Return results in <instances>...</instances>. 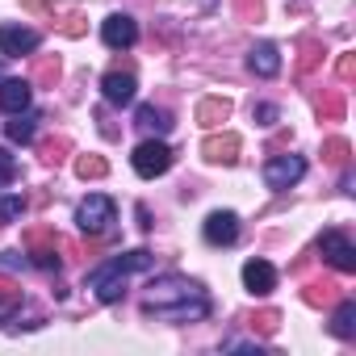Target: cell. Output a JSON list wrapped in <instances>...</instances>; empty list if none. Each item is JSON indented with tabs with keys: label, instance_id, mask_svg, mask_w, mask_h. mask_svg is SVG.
I'll use <instances>...</instances> for the list:
<instances>
[{
	"label": "cell",
	"instance_id": "7402d4cb",
	"mask_svg": "<svg viewBox=\"0 0 356 356\" xmlns=\"http://www.w3.org/2000/svg\"><path fill=\"white\" fill-rule=\"evenodd\" d=\"M76 172H80V176H105V159H80Z\"/></svg>",
	"mask_w": 356,
	"mask_h": 356
},
{
	"label": "cell",
	"instance_id": "277c9868",
	"mask_svg": "<svg viewBox=\"0 0 356 356\" xmlns=\"http://www.w3.org/2000/svg\"><path fill=\"white\" fill-rule=\"evenodd\" d=\"M130 163H134V172L143 176V181H155V176H163V172L172 168V147L159 143V138H147V143L134 147Z\"/></svg>",
	"mask_w": 356,
	"mask_h": 356
},
{
	"label": "cell",
	"instance_id": "7a4b0ae2",
	"mask_svg": "<svg viewBox=\"0 0 356 356\" xmlns=\"http://www.w3.org/2000/svg\"><path fill=\"white\" fill-rule=\"evenodd\" d=\"M155 264V256L147 252V248H134V252H126V256H113V260H105L101 268H92L88 273V289L97 293V302H118L122 293H126V277L130 273H147Z\"/></svg>",
	"mask_w": 356,
	"mask_h": 356
},
{
	"label": "cell",
	"instance_id": "30bf717a",
	"mask_svg": "<svg viewBox=\"0 0 356 356\" xmlns=\"http://www.w3.org/2000/svg\"><path fill=\"white\" fill-rule=\"evenodd\" d=\"M243 285H248V293L268 298V293L277 289V268H273L268 260H248V264H243Z\"/></svg>",
	"mask_w": 356,
	"mask_h": 356
},
{
	"label": "cell",
	"instance_id": "52a82bcc",
	"mask_svg": "<svg viewBox=\"0 0 356 356\" xmlns=\"http://www.w3.org/2000/svg\"><path fill=\"white\" fill-rule=\"evenodd\" d=\"M101 42H105L109 51H130V47L138 42V26H134V17H126V13H109V17L101 22Z\"/></svg>",
	"mask_w": 356,
	"mask_h": 356
},
{
	"label": "cell",
	"instance_id": "4fadbf2b",
	"mask_svg": "<svg viewBox=\"0 0 356 356\" xmlns=\"http://www.w3.org/2000/svg\"><path fill=\"white\" fill-rule=\"evenodd\" d=\"M248 67L256 72V76H277L281 72V51L273 47V42H260V47H252V55H248Z\"/></svg>",
	"mask_w": 356,
	"mask_h": 356
},
{
	"label": "cell",
	"instance_id": "603a6c76",
	"mask_svg": "<svg viewBox=\"0 0 356 356\" xmlns=\"http://www.w3.org/2000/svg\"><path fill=\"white\" fill-rule=\"evenodd\" d=\"M252 113L260 118V126H273V122H277V109H273V105H256Z\"/></svg>",
	"mask_w": 356,
	"mask_h": 356
},
{
	"label": "cell",
	"instance_id": "8fae6325",
	"mask_svg": "<svg viewBox=\"0 0 356 356\" xmlns=\"http://www.w3.org/2000/svg\"><path fill=\"white\" fill-rule=\"evenodd\" d=\"M34 101V84L30 80H0V109L5 113H26Z\"/></svg>",
	"mask_w": 356,
	"mask_h": 356
},
{
	"label": "cell",
	"instance_id": "ba28073f",
	"mask_svg": "<svg viewBox=\"0 0 356 356\" xmlns=\"http://www.w3.org/2000/svg\"><path fill=\"white\" fill-rule=\"evenodd\" d=\"M38 30L30 26H0V55L5 59H22V55H34L38 51Z\"/></svg>",
	"mask_w": 356,
	"mask_h": 356
},
{
	"label": "cell",
	"instance_id": "6da1fadb",
	"mask_svg": "<svg viewBox=\"0 0 356 356\" xmlns=\"http://www.w3.org/2000/svg\"><path fill=\"white\" fill-rule=\"evenodd\" d=\"M143 310L155 314V318H168V323H193V318L210 314V298L189 277H159V281L147 285Z\"/></svg>",
	"mask_w": 356,
	"mask_h": 356
},
{
	"label": "cell",
	"instance_id": "ffe728a7",
	"mask_svg": "<svg viewBox=\"0 0 356 356\" xmlns=\"http://www.w3.org/2000/svg\"><path fill=\"white\" fill-rule=\"evenodd\" d=\"M13 176H17V159H13L5 147H0V185H9Z\"/></svg>",
	"mask_w": 356,
	"mask_h": 356
},
{
	"label": "cell",
	"instance_id": "9a60e30c",
	"mask_svg": "<svg viewBox=\"0 0 356 356\" xmlns=\"http://www.w3.org/2000/svg\"><path fill=\"white\" fill-rule=\"evenodd\" d=\"M138 126L143 130H155V134H168L172 130V113L159 109V105H138Z\"/></svg>",
	"mask_w": 356,
	"mask_h": 356
},
{
	"label": "cell",
	"instance_id": "5b68a950",
	"mask_svg": "<svg viewBox=\"0 0 356 356\" xmlns=\"http://www.w3.org/2000/svg\"><path fill=\"white\" fill-rule=\"evenodd\" d=\"M302 176H306V159H302V155H273V159L264 163V185L277 189V193L293 189Z\"/></svg>",
	"mask_w": 356,
	"mask_h": 356
},
{
	"label": "cell",
	"instance_id": "ac0fdd59",
	"mask_svg": "<svg viewBox=\"0 0 356 356\" xmlns=\"http://www.w3.org/2000/svg\"><path fill=\"white\" fill-rule=\"evenodd\" d=\"M22 214H26V197H22V193L0 197V222H5V227H9V222H17Z\"/></svg>",
	"mask_w": 356,
	"mask_h": 356
},
{
	"label": "cell",
	"instance_id": "44dd1931",
	"mask_svg": "<svg viewBox=\"0 0 356 356\" xmlns=\"http://www.w3.org/2000/svg\"><path fill=\"white\" fill-rule=\"evenodd\" d=\"M30 256H34V264H38V268H59V256H55V248H34Z\"/></svg>",
	"mask_w": 356,
	"mask_h": 356
},
{
	"label": "cell",
	"instance_id": "3957f363",
	"mask_svg": "<svg viewBox=\"0 0 356 356\" xmlns=\"http://www.w3.org/2000/svg\"><path fill=\"white\" fill-rule=\"evenodd\" d=\"M113 222H118V206H113L109 193H88L80 202V210H76V227L84 235H105Z\"/></svg>",
	"mask_w": 356,
	"mask_h": 356
},
{
	"label": "cell",
	"instance_id": "8992f818",
	"mask_svg": "<svg viewBox=\"0 0 356 356\" xmlns=\"http://www.w3.org/2000/svg\"><path fill=\"white\" fill-rule=\"evenodd\" d=\"M318 252H323V260H327L331 268H339V273H356V248H352V239H348L343 231H323Z\"/></svg>",
	"mask_w": 356,
	"mask_h": 356
},
{
	"label": "cell",
	"instance_id": "d6986e66",
	"mask_svg": "<svg viewBox=\"0 0 356 356\" xmlns=\"http://www.w3.org/2000/svg\"><path fill=\"white\" fill-rule=\"evenodd\" d=\"M227 113H231V105H227V101H206V105H202V122H206V126L227 122Z\"/></svg>",
	"mask_w": 356,
	"mask_h": 356
},
{
	"label": "cell",
	"instance_id": "9c48e42d",
	"mask_svg": "<svg viewBox=\"0 0 356 356\" xmlns=\"http://www.w3.org/2000/svg\"><path fill=\"white\" fill-rule=\"evenodd\" d=\"M202 235H206L210 248H231V243L239 239V214H231V210H214V214L202 222Z\"/></svg>",
	"mask_w": 356,
	"mask_h": 356
},
{
	"label": "cell",
	"instance_id": "e0dca14e",
	"mask_svg": "<svg viewBox=\"0 0 356 356\" xmlns=\"http://www.w3.org/2000/svg\"><path fill=\"white\" fill-rule=\"evenodd\" d=\"M9 118H13V122H5V134H9L13 143H34V130H38V126H34V113L26 109V113H9Z\"/></svg>",
	"mask_w": 356,
	"mask_h": 356
},
{
	"label": "cell",
	"instance_id": "2e32d148",
	"mask_svg": "<svg viewBox=\"0 0 356 356\" xmlns=\"http://www.w3.org/2000/svg\"><path fill=\"white\" fill-rule=\"evenodd\" d=\"M331 335H335V339H352V335H356V302H343V306L331 314Z\"/></svg>",
	"mask_w": 356,
	"mask_h": 356
},
{
	"label": "cell",
	"instance_id": "cb8c5ba5",
	"mask_svg": "<svg viewBox=\"0 0 356 356\" xmlns=\"http://www.w3.org/2000/svg\"><path fill=\"white\" fill-rule=\"evenodd\" d=\"M0 264H5V268H17V264H26V256H17V252H5V256H0Z\"/></svg>",
	"mask_w": 356,
	"mask_h": 356
},
{
	"label": "cell",
	"instance_id": "7c38bea8",
	"mask_svg": "<svg viewBox=\"0 0 356 356\" xmlns=\"http://www.w3.org/2000/svg\"><path fill=\"white\" fill-rule=\"evenodd\" d=\"M134 92H138V80H134L130 72H109V76L101 80V97H105L109 105H130Z\"/></svg>",
	"mask_w": 356,
	"mask_h": 356
},
{
	"label": "cell",
	"instance_id": "5bb4252c",
	"mask_svg": "<svg viewBox=\"0 0 356 356\" xmlns=\"http://www.w3.org/2000/svg\"><path fill=\"white\" fill-rule=\"evenodd\" d=\"M206 159L210 163H235V151H239V138L235 134H222V138H206Z\"/></svg>",
	"mask_w": 356,
	"mask_h": 356
}]
</instances>
